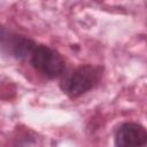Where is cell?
Here are the masks:
<instances>
[{"label":"cell","mask_w":147,"mask_h":147,"mask_svg":"<svg viewBox=\"0 0 147 147\" xmlns=\"http://www.w3.org/2000/svg\"><path fill=\"white\" fill-rule=\"evenodd\" d=\"M103 68L94 64H82L67 75L60 87L69 98L76 99L95 88L102 78Z\"/></svg>","instance_id":"obj_1"},{"label":"cell","mask_w":147,"mask_h":147,"mask_svg":"<svg viewBox=\"0 0 147 147\" xmlns=\"http://www.w3.org/2000/svg\"><path fill=\"white\" fill-rule=\"evenodd\" d=\"M31 65L48 79H55L65 71V61L62 55L47 45L37 44L30 56Z\"/></svg>","instance_id":"obj_2"},{"label":"cell","mask_w":147,"mask_h":147,"mask_svg":"<svg viewBox=\"0 0 147 147\" xmlns=\"http://www.w3.org/2000/svg\"><path fill=\"white\" fill-rule=\"evenodd\" d=\"M37 42L23 34L6 28H0V53L15 60H25L31 56Z\"/></svg>","instance_id":"obj_3"},{"label":"cell","mask_w":147,"mask_h":147,"mask_svg":"<svg viewBox=\"0 0 147 147\" xmlns=\"http://www.w3.org/2000/svg\"><path fill=\"white\" fill-rule=\"evenodd\" d=\"M147 142L146 129L136 122H125L115 132V147H144Z\"/></svg>","instance_id":"obj_4"}]
</instances>
